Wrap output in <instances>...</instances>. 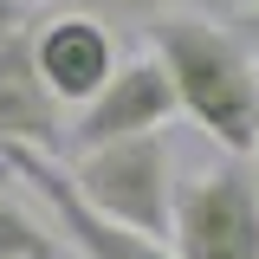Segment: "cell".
<instances>
[{
  "mask_svg": "<svg viewBox=\"0 0 259 259\" xmlns=\"http://www.w3.org/2000/svg\"><path fill=\"white\" fill-rule=\"evenodd\" d=\"M156 59L175 84V104L221 143L227 156H253L259 143V71L253 59L201 13H162L156 26Z\"/></svg>",
  "mask_w": 259,
  "mask_h": 259,
  "instance_id": "obj_1",
  "label": "cell"
},
{
  "mask_svg": "<svg viewBox=\"0 0 259 259\" xmlns=\"http://www.w3.org/2000/svg\"><path fill=\"white\" fill-rule=\"evenodd\" d=\"M71 188L78 201L104 214V221L130 227V233H149L162 240L175 227V156L162 136H130V143H110V149H91L71 168Z\"/></svg>",
  "mask_w": 259,
  "mask_h": 259,
  "instance_id": "obj_2",
  "label": "cell"
},
{
  "mask_svg": "<svg viewBox=\"0 0 259 259\" xmlns=\"http://www.w3.org/2000/svg\"><path fill=\"white\" fill-rule=\"evenodd\" d=\"M175 259H259V175L214 162L175 188Z\"/></svg>",
  "mask_w": 259,
  "mask_h": 259,
  "instance_id": "obj_3",
  "label": "cell"
},
{
  "mask_svg": "<svg viewBox=\"0 0 259 259\" xmlns=\"http://www.w3.org/2000/svg\"><path fill=\"white\" fill-rule=\"evenodd\" d=\"M182 104H175V84H168V71L162 59H130L110 71V84L78 110V123H71V149L78 156H91V149H110V143H130V136H162V123L175 117Z\"/></svg>",
  "mask_w": 259,
  "mask_h": 259,
  "instance_id": "obj_4",
  "label": "cell"
},
{
  "mask_svg": "<svg viewBox=\"0 0 259 259\" xmlns=\"http://www.w3.org/2000/svg\"><path fill=\"white\" fill-rule=\"evenodd\" d=\"M7 156V168L20 175V182H32V194L52 207V221L71 233V246L84 259H175L162 240H149V233H130V227L104 221V214H91L84 201H78V188H71V175H65L52 156H39V149H0Z\"/></svg>",
  "mask_w": 259,
  "mask_h": 259,
  "instance_id": "obj_5",
  "label": "cell"
},
{
  "mask_svg": "<svg viewBox=\"0 0 259 259\" xmlns=\"http://www.w3.org/2000/svg\"><path fill=\"white\" fill-rule=\"evenodd\" d=\"M32 65H39V78H46V91L59 97V104H91L104 84H110V71H117V46H110V32L84 20V13H59V20H46V26L32 32Z\"/></svg>",
  "mask_w": 259,
  "mask_h": 259,
  "instance_id": "obj_6",
  "label": "cell"
},
{
  "mask_svg": "<svg viewBox=\"0 0 259 259\" xmlns=\"http://www.w3.org/2000/svg\"><path fill=\"white\" fill-rule=\"evenodd\" d=\"M59 143H65V104L46 91L32 65V32H13L0 46V149L52 156Z\"/></svg>",
  "mask_w": 259,
  "mask_h": 259,
  "instance_id": "obj_7",
  "label": "cell"
},
{
  "mask_svg": "<svg viewBox=\"0 0 259 259\" xmlns=\"http://www.w3.org/2000/svg\"><path fill=\"white\" fill-rule=\"evenodd\" d=\"M0 259H52V233L7 194H0Z\"/></svg>",
  "mask_w": 259,
  "mask_h": 259,
  "instance_id": "obj_8",
  "label": "cell"
},
{
  "mask_svg": "<svg viewBox=\"0 0 259 259\" xmlns=\"http://www.w3.org/2000/svg\"><path fill=\"white\" fill-rule=\"evenodd\" d=\"M65 13H84V20H162L168 13V0H59Z\"/></svg>",
  "mask_w": 259,
  "mask_h": 259,
  "instance_id": "obj_9",
  "label": "cell"
},
{
  "mask_svg": "<svg viewBox=\"0 0 259 259\" xmlns=\"http://www.w3.org/2000/svg\"><path fill=\"white\" fill-rule=\"evenodd\" d=\"M13 32H26V13H20V0H0V46H7Z\"/></svg>",
  "mask_w": 259,
  "mask_h": 259,
  "instance_id": "obj_10",
  "label": "cell"
},
{
  "mask_svg": "<svg viewBox=\"0 0 259 259\" xmlns=\"http://www.w3.org/2000/svg\"><path fill=\"white\" fill-rule=\"evenodd\" d=\"M253 32H259V7H253Z\"/></svg>",
  "mask_w": 259,
  "mask_h": 259,
  "instance_id": "obj_11",
  "label": "cell"
},
{
  "mask_svg": "<svg viewBox=\"0 0 259 259\" xmlns=\"http://www.w3.org/2000/svg\"><path fill=\"white\" fill-rule=\"evenodd\" d=\"M253 162H259V143H253Z\"/></svg>",
  "mask_w": 259,
  "mask_h": 259,
  "instance_id": "obj_12",
  "label": "cell"
}]
</instances>
